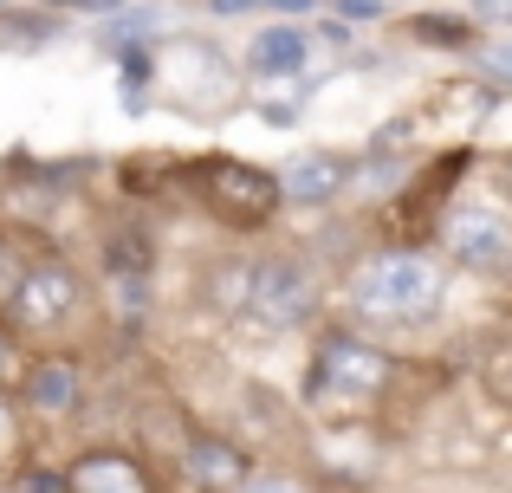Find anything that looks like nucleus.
Segmentation results:
<instances>
[{
	"mask_svg": "<svg viewBox=\"0 0 512 493\" xmlns=\"http://www.w3.org/2000/svg\"><path fill=\"white\" fill-rule=\"evenodd\" d=\"M441 292H448V279L435 260L389 247L350 273V312L376 318V325H428L441 312Z\"/></svg>",
	"mask_w": 512,
	"mask_h": 493,
	"instance_id": "obj_1",
	"label": "nucleus"
},
{
	"mask_svg": "<svg viewBox=\"0 0 512 493\" xmlns=\"http://www.w3.org/2000/svg\"><path fill=\"white\" fill-rule=\"evenodd\" d=\"M312 403H376V396L389 390V357L376 351V344L350 338V331H331L325 344H318V364H312Z\"/></svg>",
	"mask_w": 512,
	"mask_h": 493,
	"instance_id": "obj_2",
	"label": "nucleus"
},
{
	"mask_svg": "<svg viewBox=\"0 0 512 493\" xmlns=\"http://www.w3.org/2000/svg\"><path fill=\"white\" fill-rule=\"evenodd\" d=\"M441 241H448L454 266L467 273H512V215L493 202H461L441 221Z\"/></svg>",
	"mask_w": 512,
	"mask_h": 493,
	"instance_id": "obj_3",
	"label": "nucleus"
},
{
	"mask_svg": "<svg viewBox=\"0 0 512 493\" xmlns=\"http://www.w3.org/2000/svg\"><path fill=\"white\" fill-rule=\"evenodd\" d=\"M201 202H208L221 221H234V228H260V221L279 208V189H273L266 169L214 156V163H201Z\"/></svg>",
	"mask_w": 512,
	"mask_h": 493,
	"instance_id": "obj_4",
	"label": "nucleus"
},
{
	"mask_svg": "<svg viewBox=\"0 0 512 493\" xmlns=\"http://www.w3.org/2000/svg\"><path fill=\"white\" fill-rule=\"evenodd\" d=\"M240 299H247V312L266 318L273 331H292V325H305V318L318 312V286H312V273H305L299 260H266V266H253Z\"/></svg>",
	"mask_w": 512,
	"mask_h": 493,
	"instance_id": "obj_5",
	"label": "nucleus"
},
{
	"mask_svg": "<svg viewBox=\"0 0 512 493\" xmlns=\"http://www.w3.org/2000/svg\"><path fill=\"white\" fill-rule=\"evenodd\" d=\"M7 312L20 318L26 331H59L65 318L78 312V273H72V266H59V260H33Z\"/></svg>",
	"mask_w": 512,
	"mask_h": 493,
	"instance_id": "obj_6",
	"label": "nucleus"
},
{
	"mask_svg": "<svg viewBox=\"0 0 512 493\" xmlns=\"http://www.w3.org/2000/svg\"><path fill=\"white\" fill-rule=\"evenodd\" d=\"M59 487L65 493H156V474L124 448H91L59 474Z\"/></svg>",
	"mask_w": 512,
	"mask_h": 493,
	"instance_id": "obj_7",
	"label": "nucleus"
},
{
	"mask_svg": "<svg viewBox=\"0 0 512 493\" xmlns=\"http://www.w3.org/2000/svg\"><path fill=\"white\" fill-rule=\"evenodd\" d=\"M344 176H350L344 156H331V150H305V156H292V163L273 176V189H279V202L325 208V202H338V195H344Z\"/></svg>",
	"mask_w": 512,
	"mask_h": 493,
	"instance_id": "obj_8",
	"label": "nucleus"
},
{
	"mask_svg": "<svg viewBox=\"0 0 512 493\" xmlns=\"http://www.w3.org/2000/svg\"><path fill=\"white\" fill-rule=\"evenodd\" d=\"M305 59H312V39H305V26H266V33L247 46V72H253V78H299Z\"/></svg>",
	"mask_w": 512,
	"mask_h": 493,
	"instance_id": "obj_9",
	"label": "nucleus"
},
{
	"mask_svg": "<svg viewBox=\"0 0 512 493\" xmlns=\"http://www.w3.org/2000/svg\"><path fill=\"white\" fill-rule=\"evenodd\" d=\"M188 481L201 493H234L247 481V455L234 442H221V435H195L188 442Z\"/></svg>",
	"mask_w": 512,
	"mask_h": 493,
	"instance_id": "obj_10",
	"label": "nucleus"
},
{
	"mask_svg": "<svg viewBox=\"0 0 512 493\" xmlns=\"http://www.w3.org/2000/svg\"><path fill=\"white\" fill-rule=\"evenodd\" d=\"M78 396H85V377H78V364H65V357H46V364H33V377H26V403L46 409V416L78 409Z\"/></svg>",
	"mask_w": 512,
	"mask_h": 493,
	"instance_id": "obj_11",
	"label": "nucleus"
},
{
	"mask_svg": "<svg viewBox=\"0 0 512 493\" xmlns=\"http://www.w3.org/2000/svg\"><path fill=\"white\" fill-rule=\"evenodd\" d=\"M46 39H52V20H46V13H39V20H33V13H0V46H46Z\"/></svg>",
	"mask_w": 512,
	"mask_h": 493,
	"instance_id": "obj_12",
	"label": "nucleus"
},
{
	"mask_svg": "<svg viewBox=\"0 0 512 493\" xmlns=\"http://www.w3.org/2000/svg\"><path fill=\"white\" fill-rule=\"evenodd\" d=\"M26 266H33V260H26V247H20V241H7V234H0V312H7V305H13V292H20Z\"/></svg>",
	"mask_w": 512,
	"mask_h": 493,
	"instance_id": "obj_13",
	"label": "nucleus"
},
{
	"mask_svg": "<svg viewBox=\"0 0 512 493\" xmlns=\"http://www.w3.org/2000/svg\"><path fill=\"white\" fill-rule=\"evenodd\" d=\"M480 65H487L500 85H512V39H500V46H480Z\"/></svg>",
	"mask_w": 512,
	"mask_h": 493,
	"instance_id": "obj_14",
	"label": "nucleus"
},
{
	"mask_svg": "<svg viewBox=\"0 0 512 493\" xmlns=\"http://www.w3.org/2000/svg\"><path fill=\"white\" fill-rule=\"evenodd\" d=\"M234 493H305L299 481H286V474H260V481H240Z\"/></svg>",
	"mask_w": 512,
	"mask_h": 493,
	"instance_id": "obj_15",
	"label": "nucleus"
},
{
	"mask_svg": "<svg viewBox=\"0 0 512 493\" xmlns=\"http://www.w3.org/2000/svg\"><path fill=\"white\" fill-rule=\"evenodd\" d=\"M344 20H383V0H338Z\"/></svg>",
	"mask_w": 512,
	"mask_h": 493,
	"instance_id": "obj_16",
	"label": "nucleus"
},
{
	"mask_svg": "<svg viewBox=\"0 0 512 493\" xmlns=\"http://www.w3.org/2000/svg\"><path fill=\"white\" fill-rule=\"evenodd\" d=\"M20 493H65V487L52 481V474H26V481H20Z\"/></svg>",
	"mask_w": 512,
	"mask_h": 493,
	"instance_id": "obj_17",
	"label": "nucleus"
},
{
	"mask_svg": "<svg viewBox=\"0 0 512 493\" xmlns=\"http://www.w3.org/2000/svg\"><path fill=\"white\" fill-rule=\"evenodd\" d=\"M208 7H214V13H253L260 0H208Z\"/></svg>",
	"mask_w": 512,
	"mask_h": 493,
	"instance_id": "obj_18",
	"label": "nucleus"
},
{
	"mask_svg": "<svg viewBox=\"0 0 512 493\" xmlns=\"http://www.w3.org/2000/svg\"><path fill=\"white\" fill-rule=\"evenodd\" d=\"M266 7H279V13H312L318 0H266Z\"/></svg>",
	"mask_w": 512,
	"mask_h": 493,
	"instance_id": "obj_19",
	"label": "nucleus"
},
{
	"mask_svg": "<svg viewBox=\"0 0 512 493\" xmlns=\"http://www.w3.org/2000/svg\"><path fill=\"white\" fill-rule=\"evenodd\" d=\"M78 7H85V13H117L124 0H78Z\"/></svg>",
	"mask_w": 512,
	"mask_h": 493,
	"instance_id": "obj_20",
	"label": "nucleus"
},
{
	"mask_svg": "<svg viewBox=\"0 0 512 493\" xmlns=\"http://www.w3.org/2000/svg\"><path fill=\"white\" fill-rule=\"evenodd\" d=\"M7 435H13V416H7V403H0V442H7Z\"/></svg>",
	"mask_w": 512,
	"mask_h": 493,
	"instance_id": "obj_21",
	"label": "nucleus"
},
{
	"mask_svg": "<svg viewBox=\"0 0 512 493\" xmlns=\"http://www.w3.org/2000/svg\"><path fill=\"white\" fill-rule=\"evenodd\" d=\"M39 7H78V0H39Z\"/></svg>",
	"mask_w": 512,
	"mask_h": 493,
	"instance_id": "obj_22",
	"label": "nucleus"
},
{
	"mask_svg": "<svg viewBox=\"0 0 512 493\" xmlns=\"http://www.w3.org/2000/svg\"><path fill=\"white\" fill-rule=\"evenodd\" d=\"M7 7H13V0H0V13H7Z\"/></svg>",
	"mask_w": 512,
	"mask_h": 493,
	"instance_id": "obj_23",
	"label": "nucleus"
},
{
	"mask_svg": "<svg viewBox=\"0 0 512 493\" xmlns=\"http://www.w3.org/2000/svg\"><path fill=\"white\" fill-rule=\"evenodd\" d=\"M506 189H512V169H506Z\"/></svg>",
	"mask_w": 512,
	"mask_h": 493,
	"instance_id": "obj_24",
	"label": "nucleus"
},
{
	"mask_svg": "<svg viewBox=\"0 0 512 493\" xmlns=\"http://www.w3.org/2000/svg\"><path fill=\"white\" fill-rule=\"evenodd\" d=\"M480 7H493V0H480Z\"/></svg>",
	"mask_w": 512,
	"mask_h": 493,
	"instance_id": "obj_25",
	"label": "nucleus"
}]
</instances>
